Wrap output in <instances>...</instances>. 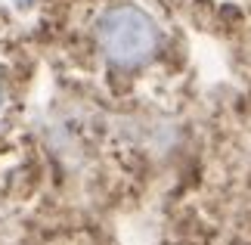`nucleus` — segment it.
<instances>
[{
    "instance_id": "f257e3e1",
    "label": "nucleus",
    "mask_w": 251,
    "mask_h": 245,
    "mask_svg": "<svg viewBox=\"0 0 251 245\" xmlns=\"http://www.w3.org/2000/svg\"><path fill=\"white\" fill-rule=\"evenodd\" d=\"M96 41L118 65L146 62L158 47V25L140 6H112L96 22Z\"/></svg>"
},
{
    "instance_id": "f03ea898",
    "label": "nucleus",
    "mask_w": 251,
    "mask_h": 245,
    "mask_svg": "<svg viewBox=\"0 0 251 245\" xmlns=\"http://www.w3.org/2000/svg\"><path fill=\"white\" fill-rule=\"evenodd\" d=\"M0 106H3V90H0Z\"/></svg>"
}]
</instances>
